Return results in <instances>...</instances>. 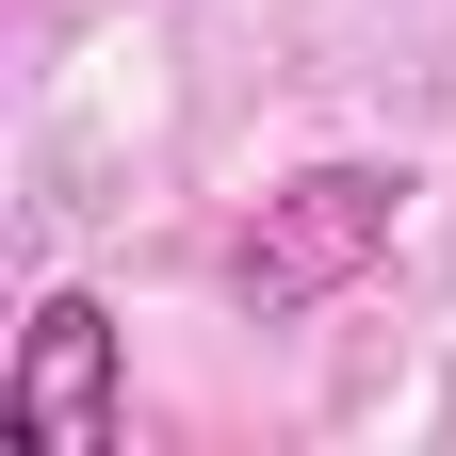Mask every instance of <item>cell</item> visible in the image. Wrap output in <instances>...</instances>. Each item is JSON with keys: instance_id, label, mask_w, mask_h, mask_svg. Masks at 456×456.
<instances>
[{"instance_id": "6da1fadb", "label": "cell", "mask_w": 456, "mask_h": 456, "mask_svg": "<svg viewBox=\"0 0 456 456\" xmlns=\"http://www.w3.org/2000/svg\"><path fill=\"white\" fill-rule=\"evenodd\" d=\"M391 228H408V163H310V180H277V196L245 212L228 294H245L261 326H294V310H326L342 277L391 245Z\"/></svg>"}, {"instance_id": "7a4b0ae2", "label": "cell", "mask_w": 456, "mask_h": 456, "mask_svg": "<svg viewBox=\"0 0 456 456\" xmlns=\"http://www.w3.org/2000/svg\"><path fill=\"white\" fill-rule=\"evenodd\" d=\"M0 440H33V456H114L131 440V375H114V310L98 294H49L17 326V359H0Z\"/></svg>"}]
</instances>
